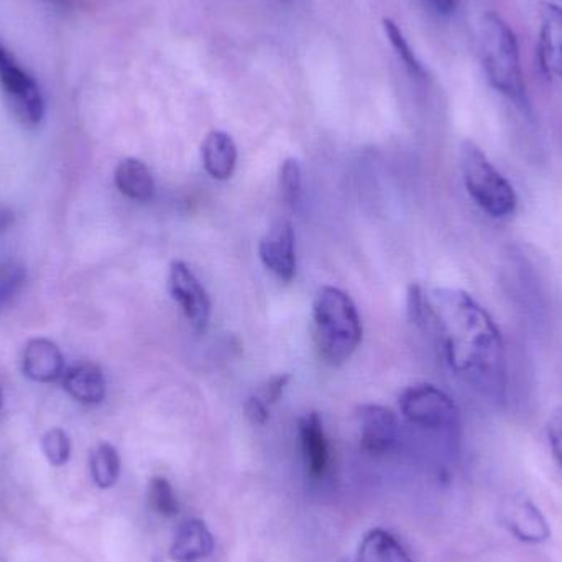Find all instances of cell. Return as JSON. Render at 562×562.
Listing matches in <instances>:
<instances>
[{
    "label": "cell",
    "mask_w": 562,
    "mask_h": 562,
    "mask_svg": "<svg viewBox=\"0 0 562 562\" xmlns=\"http://www.w3.org/2000/svg\"><path fill=\"white\" fill-rule=\"evenodd\" d=\"M357 562H415L406 548L382 528L369 531L357 551Z\"/></svg>",
    "instance_id": "cell-18"
},
{
    "label": "cell",
    "mask_w": 562,
    "mask_h": 562,
    "mask_svg": "<svg viewBox=\"0 0 562 562\" xmlns=\"http://www.w3.org/2000/svg\"><path fill=\"white\" fill-rule=\"evenodd\" d=\"M538 58L547 75L562 79V9L554 3L541 5Z\"/></svg>",
    "instance_id": "cell-12"
},
{
    "label": "cell",
    "mask_w": 562,
    "mask_h": 562,
    "mask_svg": "<svg viewBox=\"0 0 562 562\" xmlns=\"http://www.w3.org/2000/svg\"><path fill=\"white\" fill-rule=\"evenodd\" d=\"M301 451L311 477H323L329 462V446L319 413L311 412L300 422Z\"/></svg>",
    "instance_id": "cell-14"
},
{
    "label": "cell",
    "mask_w": 562,
    "mask_h": 562,
    "mask_svg": "<svg viewBox=\"0 0 562 562\" xmlns=\"http://www.w3.org/2000/svg\"><path fill=\"white\" fill-rule=\"evenodd\" d=\"M42 2L56 10H68L71 7V0H42Z\"/></svg>",
    "instance_id": "cell-30"
},
{
    "label": "cell",
    "mask_w": 562,
    "mask_h": 562,
    "mask_svg": "<svg viewBox=\"0 0 562 562\" xmlns=\"http://www.w3.org/2000/svg\"><path fill=\"white\" fill-rule=\"evenodd\" d=\"M501 518L508 531L525 543L537 544L550 540L551 528L547 518L528 498H507L502 504Z\"/></svg>",
    "instance_id": "cell-10"
},
{
    "label": "cell",
    "mask_w": 562,
    "mask_h": 562,
    "mask_svg": "<svg viewBox=\"0 0 562 562\" xmlns=\"http://www.w3.org/2000/svg\"><path fill=\"white\" fill-rule=\"evenodd\" d=\"M203 165L206 173L217 181H226L233 177L237 165V147L229 134L223 131H213L204 138Z\"/></svg>",
    "instance_id": "cell-16"
},
{
    "label": "cell",
    "mask_w": 562,
    "mask_h": 562,
    "mask_svg": "<svg viewBox=\"0 0 562 562\" xmlns=\"http://www.w3.org/2000/svg\"><path fill=\"white\" fill-rule=\"evenodd\" d=\"M301 187V165L296 158H286L280 167V191L281 198L288 206L294 207L300 201Z\"/></svg>",
    "instance_id": "cell-23"
},
{
    "label": "cell",
    "mask_w": 562,
    "mask_h": 562,
    "mask_svg": "<svg viewBox=\"0 0 562 562\" xmlns=\"http://www.w3.org/2000/svg\"><path fill=\"white\" fill-rule=\"evenodd\" d=\"M428 3L439 15H451L458 7V0H428Z\"/></svg>",
    "instance_id": "cell-28"
},
{
    "label": "cell",
    "mask_w": 562,
    "mask_h": 562,
    "mask_svg": "<svg viewBox=\"0 0 562 562\" xmlns=\"http://www.w3.org/2000/svg\"><path fill=\"white\" fill-rule=\"evenodd\" d=\"M0 89L13 115L25 127L42 124L45 117V98L38 82L19 63L13 61L0 71Z\"/></svg>",
    "instance_id": "cell-6"
},
{
    "label": "cell",
    "mask_w": 562,
    "mask_h": 562,
    "mask_svg": "<svg viewBox=\"0 0 562 562\" xmlns=\"http://www.w3.org/2000/svg\"><path fill=\"white\" fill-rule=\"evenodd\" d=\"M115 187L125 198L148 203L155 196V180L147 165L138 158H125L115 168Z\"/></svg>",
    "instance_id": "cell-17"
},
{
    "label": "cell",
    "mask_w": 562,
    "mask_h": 562,
    "mask_svg": "<svg viewBox=\"0 0 562 562\" xmlns=\"http://www.w3.org/2000/svg\"><path fill=\"white\" fill-rule=\"evenodd\" d=\"M26 272L15 260L0 262V306L10 303L25 284Z\"/></svg>",
    "instance_id": "cell-24"
},
{
    "label": "cell",
    "mask_w": 562,
    "mask_h": 562,
    "mask_svg": "<svg viewBox=\"0 0 562 562\" xmlns=\"http://www.w3.org/2000/svg\"><path fill=\"white\" fill-rule=\"evenodd\" d=\"M244 412H246L247 419H249L252 425H266L270 418V406L257 395L247 398L246 405H244Z\"/></svg>",
    "instance_id": "cell-27"
},
{
    "label": "cell",
    "mask_w": 562,
    "mask_h": 562,
    "mask_svg": "<svg viewBox=\"0 0 562 562\" xmlns=\"http://www.w3.org/2000/svg\"><path fill=\"white\" fill-rule=\"evenodd\" d=\"M291 376L288 373H280V375L272 376L262 389L259 390V398H262L267 405H276L277 402L283 396Z\"/></svg>",
    "instance_id": "cell-26"
},
{
    "label": "cell",
    "mask_w": 562,
    "mask_h": 562,
    "mask_svg": "<svg viewBox=\"0 0 562 562\" xmlns=\"http://www.w3.org/2000/svg\"><path fill=\"white\" fill-rule=\"evenodd\" d=\"M462 180L474 203L495 220L514 216L518 196L510 181L494 167L477 144L464 140L459 151Z\"/></svg>",
    "instance_id": "cell-4"
},
{
    "label": "cell",
    "mask_w": 562,
    "mask_h": 562,
    "mask_svg": "<svg viewBox=\"0 0 562 562\" xmlns=\"http://www.w3.org/2000/svg\"><path fill=\"white\" fill-rule=\"evenodd\" d=\"M13 224V213L7 207H0V234L5 233Z\"/></svg>",
    "instance_id": "cell-29"
},
{
    "label": "cell",
    "mask_w": 562,
    "mask_h": 562,
    "mask_svg": "<svg viewBox=\"0 0 562 562\" xmlns=\"http://www.w3.org/2000/svg\"><path fill=\"white\" fill-rule=\"evenodd\" d=\"M403 416L419 428L449 431L459 425L454 400L431 383H416L400 395Z\"/></svg>",
    "instance_id": "cell-5"
},
{
    "label": "cell",
    "mask_w": 562,
    "mask_h": 562,
    "mask_svg": "<svg viewBox=\"0 0 562 562\" xmlns=\"http://www.w3.org/2000/svg\"><path fill=\"white\" fill-rule=\"evenodd\" d=\"M168 288H170L171 297L180 306L181 313L184 314L191 327L196 333H206L213 304L206 288L198 280L193 270L181 260H175L168 273Z\"/></svg>",
    "instance_id": "cell-7"
},
{
    "label": "cell",
    "mask_w": 562,
    "mask_h": 562,
    "mask_svg": "<svg viewBox=\"0 0 562 562\" xmlns=\"http://www.w3.org/2000/svg\"><path fill=\"white\" fill-rule=\"evenodd\" d=\"M547 435L554 459L562 468V408L551 413L547 423Z\"/></svg>",
    "instance_id": "cell-25"
},
{
    "label": "cell",
    "mask_w": 562,
    "mask_h": 562,
    "mask_svg": "<svg viewBox=\"0 0 562 562\" xmlns=\"http://www.w3.org/2000/svg\"><path fill=\"white\" fill-rule=\"evenodd\" d=\"M477 36L479 55L492 88L520 108H528L520 48L514 30L497 13L487 12L481 16Z\"/></svg>",
    "instance_id": "cell-3"
},
{
    "label": "cell",
    "mask_w": 562,
    "mask_h": 562,
    "mask_svg": "<svg viewBox=\"0 0 562 562\" xmlns=\"http://www.w3.org/2000/svg\"><path fill=\"white\" fill-rule=\"evenodd\" d=\"M283 2H290V0H283Z\"/></svg>",
    "instance_id": "cell-33"
},
{
    "label": "cell",
    "mask_w": 562,
    "mask_h": 562,
    "mask_svg": "<svg viewBox=\"0 0 562 562\" xmlns=\"http://www.w3.org/2000/svg\"><path fill=\"white\" fill-rule=\"evenodd\" d=\"M66 393L81 405L94 406L104 402L108 385L102 370L94 363H79L63 375Z\"/></svg>",
    "instance_id": "cell-15"
},
{
    "label": "cell",
    "mask_w": 562,
    "mask_h": 562,
    "mask_svg": "<svg viewBox=\"0 0 562 562\" xmlns=\"http://www.w3.org/2000/svg\"><path fill=\"white\" fill-rule=\"evenodd\" d=\"M259 256L267 270L290 283L296 276V236L288 221H280L259 244Z\"/></svg>",
    "instance_id": "cell-9"
},
{
    "label": "cell",
    "mask_w": 562,
    "mask_h": 562,
    "mask_svg": "<svg viewBox=\"0 0 562 562\" xmlns=\"http://www.w3.org/2000/svg\"><path fill=\"white\" fill-rule=\"evenodd\" d=\"M3 403V395H2V389H0V408H2Z\"/></svg>",
    "instance_id": "cell-32"
},
{
    "label": "cell",
    "mask_w": 562,
    "mask_h": 562,
    "mask_svg": "<svg viewBox=\"0 0 562 562\" xmlns=\"http://www.w3.org/2000/svg\"><path fill=\"white\" fill-rule=\"evenodd\" d=\"M42 451L53 468H61L71 458V439L63 429H49L43 435Z\"/></svg>",
    "instance_id": "cell-22"
},
{
    "label": "cell",
    "mask_w": 562,
    "mask_h": 562,
    "mask_svg": "<svg viewBox=\"0 0 562 562\" xmlns=\"http://www.w3.org/2000/svg\"><path fill=\"white\" fill-rule=\"evenodd\" d=\"M13 61H15V59L10 56V53L7 52V49L3 48L2 43H0V71H2L3 68H7V66L12 65Z\"/></svg>",
    "instance_id": "cell-31"
},
{
    "label": "cell",
    "mask_w": 562,
    "mask_h": 562,
    "mask_svg": "<svg viewBox=\"0 0 562 562\" xmlns=\"http://www.w3.org/2000/svg\"><path fill=\"white\" fill-rule=\"evenodd\" d=\"M418 326L431 330L456 375L485 398L504 402L508 385L504 337L474 296L458 288L428 291Z\"/></svg>",
    "instance_id": "cell-1"
},
{
    "label": "cell",
    "mask_w": 562,
    "mask_h": 562,
    "mask_svg": "<svg viewBox=\"0 0 562 562\" xmlns=\"http://www.w3.org/2000/svg\"><path fill=\"white\" fill-rule=\"evenodd\" d=\"M214 551V538L206 524L196 518L184 520L175 533L170 558L175 562H200Z\"/></svg>",
    "instance_id": "cell-13"
},
{
    "label": "cell",
    "mask_w": 562,
    "mask_h": 562,
    "mask_svg": "<svg viewBox=\"0 0 562 562\" xmlns=\"http://www.w3.org/2000/svg\"><path fill=\"white\" fill-rule=\"evenodd\" d=\"M91 477L99 488H112L121 477V456L109 442H101L89 459Z\"/></svg>",
    "instance_id": "cell-19"
},
{
    "label": "cell",
    "mask_w": 562,
    "mask_h": 562,
    "mask_svg": "<svg viewBox=\"0 0 562 562\" xmlns=\"http://www.w3.org/2000/svg\"><path fill=\"white\" fill-rule=\"evenodd\" d=\"M313 326L317 352L330 367L346 363L362 342L359 311L352 297L339 288H319L313 303Z\"/></svg>",
    "instance_id": "cell-2"
},
{
    "label": "cell",
    "mask_w": 562,
    "mask_h": 562,
    "mask_svg": "<svg viewBox=\"0 0 562 562\" xmlns=\"http://www.w3.org/2000/svg\"><path fill=\"white\" fill-rule=\"evenodd\" d=\"M148 504L155 514L165 518L177 517L180 512L173 487L165 477H154L148 484Z\"/></svg>",
    "instance_id": "cell-21"
},
{
    "label": "cell",
    "mask_w": 562,
    "mask_h": 562,
    "mask_svg": "<svg viewBox=\"0 0 562 562\" xmlns=\"http://www.w3.org/2000/svg\"><path fill=\"white\" fill-rule=\"evenodd\" d=\"M360 426V445L372 456H385L398 441V419L395 413L382 405H362L357 408Z\"/></svg>",
    "instance_id": "cell-8"
},
{
    "label": "cell",
    "mask_w": 562,
    "mask_h": 562,
    "mask_svg": "<svg viewBox=\"0 0 562 562\" xmlns=\"http://www.w3.org/2000/svg\"><path fill=\"white\" fill-rule=\"evenodd\" d=\"M383 30H385L386 38H389L390 45L395 49L398 58L402 59L403 66L406 71L419 81H426L428 79V71H426L423 63L416 58L415 52L409 46L408 40L403 35L402 29L393 22L392 19H383Z\"/></svg>",
    "instance_id": "cell-20"
},
{
    "label": "cell",
    "mask_w": 562,
    "mask_h": 562,
    "mask_svg": "<svg viewBox=\"0 0 562 562\" xmlns=\"http://www.w3.org/2000/svg\"><path fill=\"white\" fill-rule=\"evenodd\" d=\"M22 370L33 382H56L65 375V357L53 340L36 337L25 344Z\"/></svg>",
    "instance_id": "cell-11"
}]
</instances>
